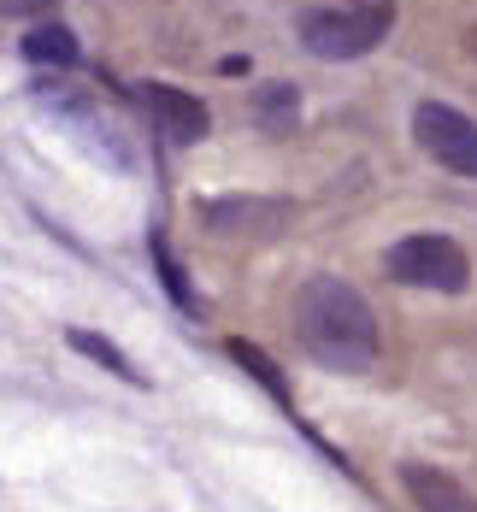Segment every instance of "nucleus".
I'll return each mask as SVG.
<instances>
[{
	"label": "nucleus",
	"instance_id": "f257e3e1",
	"mask_svg": "<svg viewBox=\"0 0 477 512\" xmlns=\"http://www.w3.org/2000/svg\"><path fill=\"white\" fill-rule=\"evenodd\" d=\"M295 336L324 371H342V377L377 371L383 359V330H377L371 301L348 277H330V271H318L295 289Z\"/></svg>",
	"mask_w": 477,
	"mask_h": 512
},
{
	"label": "nucleus",
	"instance_id": "0eeeda50",
	"mask_svg": "<svg viewBox=\"0 0 477 512\" xmlns=\"http://www.w3.org/2000/svg\"><path fill=\"white\" fill-rule=\"evenodd\" d=\"M401 489L413 512H477V495L442 465H424V460H407L401 465Z\"/></svg>",
	"mask_w": 477,
	"mask_h": 512
},
{
	"label": "nucleus",
	"instance_id": "ddd939ff",
	"mask_svg": "<svg viewBox=\"0 0 477 512\" xmlns=\"http://www.w3.org/2000/svg\"><path fill=\"white\" fill-rule=\"evenodd\" d=\"M53 6L59 0H0V18H18L24 24V18H48Z\"/></svg>",
	"mask_w": 477,
	"mask_h": 512
},
{
	"label": "nucleus",
	"instance_id": "423d86ee",
	"mask_svg": "<svg viewBox=\"0 0 477 512\" xmlns=\"http://www.w3.org/2000/svg\"><path fill=\"white\" fill-rule=\"evenodd\" d=\"M136 95H142V106H148L154 130L165 136V142H177V148H195V142L212 130L207 101L189 95V89H177V83H142Z\"/></svg>",
	"mask_w": 477,
	"mask_h": 512
},
{
	"label": "nucleus",
	"instance_id": "f03ea898",
	"mask_svg": "<svg viewBox=\"0 0 477 512\" xmlns=\"http://www.w3.org/2000/svg\"><path fill=\"white\" fill-rule=\"evenodd\" d=\"M395 30V0H313L295 18V36L313 59H366L383 48V36Z\"/></svg>",
	"mask_w": 477,
	"mask_h": 512
},
{
	"label": "nucleus",
	"instance_id": "1a4fd4ad",
	"mask_svg": "<svg viewBox=\"0 0 477 512\" xmlns=\"http://www.w3.org/2000/svg\"><path fill=\"white\" fill-rule=\"evenodd\" d=\"M18 48H24V59H30V65H77V59H83L77 36H71L65 24H36Z\"/></svg>",
	"mask_w": 477,
	"mask_h": 512
},
{
	"label": "nucleus",
	"instance_id": "9d476101",
	"mask_svg": "<svg viewBox=\"0 0 477 512\" xmlns=\"http://www.w3.org/2000/svg\"><path fill=\"white\" fill-rule=\"evenodd\" d=\"M65 342H71L77 354H89L95 365H106L112 377H124V383H142V371L124 359V348H112V342H106V336H95V330H65Z\"/></svg>",
	"mask_w": 477,
	"mask_h": 512
},
{
	"label": "nucleus",
	"instance_id": "4468645a",
	"mask_svg": "<svg viewBox=\"0 0 477 512\" xmlns=\"http://www.w3.org/2000/svg\"><path fill=\"white\" fill-rule=\"evenodd\" d=\"M466 48H472V53H477V24H472V30H466Z\"/></svg>",
	"mask_w": 477,
	"mask_h": 512
},
{
	"label": "nucleus",
	"instance_id": "20e7f679",
	"mask_svg": "<svg viewBox=\"0 0 477 512\" xmlns=\"http://www.w3.org/2000/svg\"><path fill=\"white\" fill-rule=\"evenodd\" d=\"M195 218L218 242H277L295 224V201H277V195H212V201L195 206Z\"/></svg>",
	"mask_w": 477,
	"mask_h": 512
},
{
	"label": "nucleus",
	"instance_id": "f8f14e48",
	"mask_svg": "<svg viewBox=\"0 0 477 512\" xmlns=\"http://www.w3.org/2000/svg\"><path fill=\"white\" fill-rule=\"evenodd\" d=\"M230 359H236V365H248V371L260 377L265 389H271V395L283 401V377H277V365H271V359H265L260 348H254V342H230Z\"/></svg>",
	"mask_w": 477,
	"mask_h": 512
},
{
	"label": "nucleus",
	"instance_id": "9b49d317",
	"mask_svg": "<svg viewBox=\"0 0 477 512\" xmlns=\"http://www.w3.org/2000/svg\"><path fill=\"white\" fill-rule=\"evenodd\" d=\"M148 254H154V265H159V277H165V289H171V301L177 307H195V295H189V277H183V265H177V254H171V242L165 236H148Z\"/></svg>",
	"mask_w": 477,
	"mask_h": 512
},
{
	"label": "nucleus",
	"instance_id": "7ed1b4c3",
	"mask_svg": "<svg viewBox=\"0 0 477 512\" xmlns=\"http://www.w3.org/2000/svg\"><path fill=\"white\" fill-rule=\"evenodd\" d=\"M383 271L407 289H436V295H466L472 289V259L454 236H401L389 254H383Z\"/></svg>",
	"mask_w": 477,
	"mask_h": 512
},
{
	"label": "nucleus",
	"instance_id": "39448f33",
	"mask_svg": "<svg viewBox=\"0 0 477 512\" xmlns=\"http://www.w3.org/2000/svg\"><path fill=\"white\" fill-rule=\"evenodd\" d=\"M413 142L424 159H436L454 177H477V124L448 101H419L413 106Z\"/></svg>",
	"mask_w": 477,
	"mask_h": 512
},
{
	"label": "nucleus",
	"instance_id": "6e6552de",
	"mask_svg": "<svg viewBox=\"0 0 477 512\" xmlns=\"http://www.w3.org/2000/svg\"><path fill=\"white\" fill-rule=\"evenodd\" d=\"M248 118L260 124L265 136H289L301 124V89L295 83H260L254 101H248Z\"/></svg>",
	"mask_w": 477,
	"mask_h": 512
}]
</instances>
